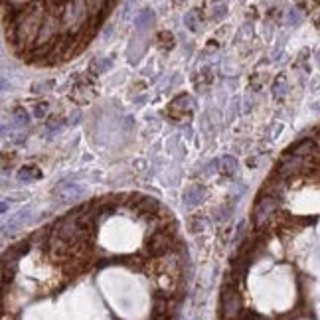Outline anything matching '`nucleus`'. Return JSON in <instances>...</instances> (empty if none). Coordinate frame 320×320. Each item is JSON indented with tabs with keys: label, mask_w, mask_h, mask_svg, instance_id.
<instances>
[{
	"label": "nucleus",
	"mask_w": 320,
	"mask_h": 320,
	"mask_svg": "<svg viewBox=\"0 0 320 320\" xmlns=\"http://www.w3.org/2000/svg\"><path fill=\"white\" fill-rule=\"evenodd\" d=\"M314 148H316V144H314V140H302V142H298V144H294L290 150H288V154H292V156H300V158H304V156H310L312 152H314Z\"/></svg>",
	"instance_id": "obj_8"
},
{
	"label": "nucleus",
	"mask_w": 320,
	"mask_h": 320,
	"mask_svg": "<svg viewBox=\"0 0 320 320\" xmlns=\"http://www.w3.org/2000/svg\"><path fill=\"white\" fill-rule=\"evenodd\" d=\"M172 245H174V235H170L166 229H160V231H154L148 239H146V253L152 255V257H162L166 253L172 251Z\"/></svg>",
	"instance_id": "obj_3"
},
{
	"label": "nucleus",
	"mask_w": 320,
	"mask_h": 320,
	"mask_svg": "<svg viewBox=\"0 0 320 320\" xmlns=\"http://www.w3.org/2000/svg\"><path fill=\"white\" fill-rule=\"evenodd\" d=\"M281 200L277 196H261L253 208V222H255V227L261 229L277 212Z\"/></svg>",
	"instance_id": "obj_2"
},
{
	"label": "nucleus",
	"mask_w": 320,
	"mask_h": 320,
	"mask_svg": "<svg viewBox=\"0 0 320 320\" xmlns=\"http://www.w3.org/2000/svg\"><path fill=\"white\" fill-rule=\"evenodd\" d=\"M273 93H275L277 99H281V97L287 95V79H285V75L277 77V81H275V85H273Z\"/></svg>",
	"instance_id": "obj_13"
},
{
	"label": "nucleus",
	"mask_w": 320,
	"mask_h": 320,
	"mask_svg": "<svg viewBox=\"0 0 320 320\" xmlns=\"http://www.w3.org/2000/svg\"><path fill=\"white\" fill-rule=\"evenodd\" d=\"M287 22H288V26H296V24L302 22V14L298 10H290L288 16H287Z\"/></svg>",
	"instance_id": "obj_15"
},
{
	"label": "nucleus",
	"mask_w": 320,
	"mask_h": 320,
	"mask_svg": "<svg viewBox=\"0 0 320 320\" xmlns=\"http://www.w3.org/2000/svg\"><path fill=\"white\" fill-rule=\"evenodd\" d=\"M308 164V158H300V156H292V154H288L287 158H283V162L279 164V168H277V176L279 178H288V176H292V174H296L300 168H304Z\"/></svg>",
	"instance_id": "obj_4"
},
{
	"label": "nucleus",
	"mask_w": 320,
	"mask_h": 320,
	"mask_svg": "<svg viewBox=\"0 0 320 320\" xmlns=\"http://www.w3.org/2000/svg\"><path fill=\"white\" fill-rule=\"evenodd\" d=\"M40 178H42V172L36 166H24L18 172V180H22V182H32V180H40Z\"/></svg>",
	"instance_id": "obj_10"
},
{
	"label": "nucleus",
	"mask_w": 320,
	"mask_h": 320,
	"mask_svg": "<svg viewBox=\"0 0 320 320\" xmlns=\"http://www.w3.org/2000/svg\"><path fill=\"white\" fill-rule=\"evenodd\" d=\"M83 194H85V188H83L81 184H75V182H62V184L56 188V196H58L62 202L79 200Z\"/></svg>",
	"instance_id": "obj_5"
},
{
	"label": "nucleus",
	"mask_w": 320,
	"mask_h": 320,
	"mask_svg": "<svg viewBox=\"0 0 320 320\" xmlns=\"http://www.w3.org/2000/svg\"><path fill=\"white\" fill-rule=\"evenodd\" d=\"M316 64H318V65H320V52H318V54H316Z\"/></svg>",
	"instance_id": "obj_19"
},
{
	"label": "nucleus",
	"mask_w": 320,
	"mask_h": 320,
	"mask_svg": "<svg viewBox=\"0 0 320 320\" xmlns=\"http://www.w3.org/2000/svg\"><path fill=\"white\" fill-rule=\"evenodd\" d=\"M12 119H14V127H16V128H22V127H26V125H28V121H30V117H28V113H26V109H24V107H18V109H14V113H12Z\"/></svg>",
	"instance_id": "obj_12"
},
{
	"label": "nucleus",
	"mask_w": 320,
	"mask_h": 320,
	"mask_svg": "<svg viewBox=\"0 0 320 320\" xmlns=\"http://www.w3.org/2000/svg\"><path fill=\"white\" fill-rule=\"evenodd\" d=\"M192 107H194L192 97H188V95H180V97H176V99L170 103L168 113H170V117H174V119H178V121H180V119H184V117H188V115H190Z\"/></svg>",
	"instance_id": "obj_6"
},
{
	"label": "nucleus",
	"mask_w": 320,
	"mask_h": 320,
	"mask_svg": "<svg viewBox=\"0 0 320 320\" xmlns=\"http://www.w3.org/2000/svg\"><path fill=\"white\" fill-rule=\"evenodd\" d=\"M239 320H257V316H255V314L251 312V310H245V312H241Z\"/></svg>",
	"instance_id": "obj_17"
},
{
	"label": "nucleus",
	"mask_w": 320,
	"mask_h": 320,
	"mask_svg": "<svg viewBox=\"0 0 320 320\" xmlns=\"http://www.w3.org/2000/svg\"><path fill=\"white\" fill-rule=\"evenodd\" d=\"M220 310H222V320H235L241 316V296L233 285H227V283L224 285Z\"/></svg>",
	"instance_id": "obj_1"
},
{
	"label": "nucleus",
	"mask_w": 320,
	"mask_h": 320,
	"mask_svg": "<svg viewBox=\"0 0 320 320\" xmlns=\"http://www.w3.org/2000/svg\"><path fill=\"white\" fill-rule=\"evenodd\" d=\"M152 320H170V316H160V318H152Z\"/></svg>",
	"instance_id": "obj_18"
},
{
	"label": "nucleus",
	"mask_w": 320,
	"mask_h": 320,
	"mask_svg": "<svg viewBox=\"0 0 320 320\" xmlns=\"http://www.w3.org/2000/svg\"><path fill=\"white\" fill-rule=\"evenodd\" d=\"M204 196H206V188L202 184H194V186L186 188V192H184V204H186V208H196L204 200Z\"/></svg>",
	"instance_id": "obj_7"
},
{
	"label": "nucleus",
	"mask_w": 320,
	"mask_h": 320,
	"mask_svg": "<svg viewBox=\"0 0 320 320\" xmlns=\"http://www.w3.org/2000/svg\"><path fill=\"white\" fill-rule=\"evenodd\" d=\"M316 140H318V142H320V130H318V134H316Z\"/></svg>",
	"instance_id": "obj_20"
},
{
	"label": "nucleus",
	"mask_w": 320,
	"mask_h": 320,
	"mask_svg": "<svg viewBox=\"0 0 320 320\" xmlns=\"http://www.w3.org/2000/svg\"><path fill=\"white\" fill-rule=\"evenodd\" d=\"M152 22H154V12L152 10L144 8V10H140L136 14V30H146L148 26H152Z\"/></svg>",
	"instance_id": "obj_9"
},
{
	"label": "nucleus",
	"mask_w": 320,
	"mask_h": 320,
	"mask_svg": "<svg viewBox=\"0 0 320 320\" xmlns=\"http://www.w3.org/2000/svg\"><path fill=\"white\" fill-rule=\"evenodd\" d=\"M222 164H224V172H225L227 176H231V174L237 172V160H235V158L225 156V158L222 160Z\"/></svg>",
	"instance_id": "obj_14"
},
{
	"label": "nucleus",
	"mask_w": 320,
	"mask_h": 320,
	"mask_svg": "<svg viewBox=\"0 0 320 320\" xmlns=\"http://www.w3.org/2000/svg\"><path fill=\"white\" fill-rule=\"evenodd\" d=\"M184 22H186V26H188L192 32H196V30L200 28V24H202V18H200V10H190V12L184 16Z\"/></svg>",
	"instance_id": "obj_11"
},
{
	"label": "nucleus",
	"mask_w": 320,
	"mask_h": 320,
	"mask_svg": "<svg viewBox=\"0 0 320 320\" xmlns=\"http://www.w3.org/2000/svg\"><path fill=\"white\" fill-rule=\"evenodd\" d=\"M316 22H318V26H320V18H318V20H316Z\"/></svg>",
	"instance_id": "obj_21"
},
{
	"label": "nucleus",
	"mask_w": 320,
	"mask_h": 320,
	"mask_svg": "<svg viewBox=\"0 0 320 320\" xmlns=\"http://www.w3.org/2000/svg\"><path fill=\"white\" fill-rule=\"evenodd\" d=\"M48 109H50L48 103H38V105H36V117H38V119L46 117V115H48Z\"/></svg>",
	"instance_id": "obj_16"
}]
</instances>
